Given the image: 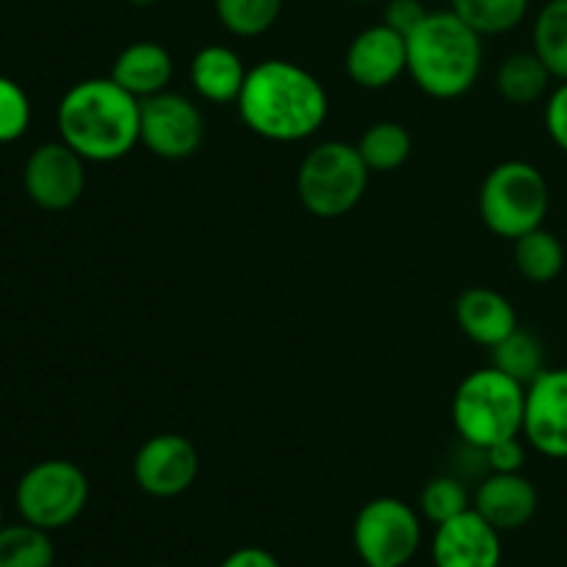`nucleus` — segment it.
Masks as SVG:
<instances>
[{"label":"nucleus","instance_id":"obj_5","mask_svg":"<svg viewBox=\"0 0 567 567\" xmlns=\"http://www.w3.org/2000/svg\"><path fill=\"white\" fill-rule=\"evenodd\" d=\"M551 188L546 175L529 161H502L485 175L480 188V216L498 238L526 236L546 221Z\"/></svg>","mask_w":567,"mask_h":567},{"label":"nucleus","instance_id":"obj_18","mask_svg":"<svg viewBox=\"0 0 567 567\" xmlns=\"http://www.w3.org/2000/svg\"><path fill=\"white\" fill-rule=\"evenodd\" d=\"M244 59L227 44H205L188 64V81L203 100L216 105L236 103L247 81Z\"/></svg>","mask_w":567,"mask_h":567},{"label":"nucleus","instance_id":"obj_1","mask_svg":"<svg viewBox=\"0 0 567 567\" xmlns=\"http://www.w3.org/2000/svg\"><path fill=\"white\" fill-rule=\"evenodd\" d=\"M244 125L266 142H305L330 114L327 89L297 61L266 59L247 72L236 100Z\"/></svg>","mask_w":567,"mask_h":567},{"label":"nucleus","instance_id":"obj_31","mask_svg":"<svg viewBox=\"0 0 567 567\" xmlns=\"http://www.w3.org/2000/svg\"><path fill=\"white\" fill-rule=\"evenodd\" d=\"M426 11L430 9H426L421 0H388L382 22H385V25H391L393 31L402 33V37H408V33H413L415 25L424 20Z\"/></svg>","mask_w":567,"mask_h":567},{"label":"nucleus","instance_id":"obj_26","mask_svg":"<svg viewBox=\"0 0 567 567\" xmlns=\"http://www.w3.org/2000/svg\"><path fill=\"white\" fill-rule=\"evenodd\" d=\"M286 0H214L216 17L233 37H264L277 20Z\"/></svg>","mask_w":567,"mask_h":567},{"label":"nucleus","instance_id":"obj_16","mask_svg":"<svg viewBox=\"0 0 567 567\" xmlns=\"http://www.w3.org/2000/svg\"><path fill=\"white\" fill-rule=\"evenodd\" d=\"M454 319H457V327L465 338L487 349H493L509 332L518 330V313H515L513 302L504 293L482 286L460 293L457 302H454Z\"/></svg>","mask_w":567,"mask_h":567},{"label":"nucleus","instance_id":"obj_30","mask_svg":"<svg viewBox=\"0 0 567 567\" xmlns=\"http://www.w3.org/2000/svg\"><path fill=\"white\" fill-rule=\"evenodd\" d=\"M546 131L551 142L567 155V81H559V86L548 94Z\"/></svg>","mask_w":567,"mask_h":567},{"label":"nucleus","instance_id":"obj_7","mask_svg":"<svg viewBox=\"0 0 567 567\" xmlns=\"http://www.w3.org/2000/svg\"><path fill=\"white\" fill-rule=\"evenodd\" d=\"M17 513L25 524L59 532L75 524L89 504V480L70 460H42L20 476Z\"/></svg>","mask_w":567,"mask_h":567},{"label":"nucleus","instance_id":"obj_6","mask_svg":"<svg viewBox=\"0 0 567 567\" xmlns=\"http://www.w3.org/2000/svg\"><path fill=\"white\" fill-rule=\"evenodd\" d=\"M369 177L358 144L321 142L299 164L297 197L316 219H341L360 205Z\"/></svg>","mask_w":567,"mask_h":567},{"label":"nucleus","instance_id":"obj_13","mask_svg":"<svg viewBox=\"0 0 567 567\" xmlns=\"http://www.w3.org/2000/svg\"><path fill=\"white\" fill-rule=\"evenodd\" d=\"M347 75L354 86L380 92L408 72V37L391 25H369L349 42Z\"/></svg>","mask_w":567,"mask_h":567},{"label":"nucleus","instance_id":"obj_35","mask_svg":"<svg viewBox=\"0 0 567 567\" xmlns=\"http://www.w3.org/2000/svg\"><path fill=\"white\" fill-rule=\"evenodd\" d=\"M354 3H369V0H354Z\"/></svg>","mask_w":567,"mask_h":567},{"label":"nucleus","instance_id":"obj_21","mask_svg":"<svg viewBox=\"0 0 567 567\" xmlns=\"http://www.w3.org/2000/svg\"><path fill=\"white\" fill-rule=\"evenodd\" d=\"M358 150L371 172H396L413 153V136L402 122L382 120L365 127Z\"/></svg>","mask_w":567,"mask_h":567},{"label":"nucleus","instance_id":"obj_25","mask_svg":"<svg viewBox=\"0 0 567 567\" xmlns=\"http://www.w3.org/2000/svg\"><path fill=\"white\" fill-rule=\"evenodd\" d=\"M55 546L50 532L31 524H11L0 529V567H53Z\"/></svg>","mask_w":567,"mask_h":567},{"label":"nucleus","instance_id":"obj_27","mask_svg":"<svg viewBox=\"0 0 567 567\" xmlns=\"http://www.w3.org/2000/svg\"><path fill=\"white\" fill-rule=\"evenodd\" d=\"M421 515H424L430 524L441 526L446 524V520L457 518V515H463L465 509L474 507V502H471L468 496V487L463 485V480L460 476H432L430 482L424 485V491H421Z\"/></svg>","mask_w":567,"mask_h":567},{"label":"nucleus","instance_id":"obj_9","mask_svg":"<svg viewBox=\"0 0 567 567\" xmlns=\"http://www.w3.org/2000/svg\"><path fill=\"white\" fill-rule=\"evenodd\" d=\"M205 138L203 111L181 92H161L138 103V144L164 161L197 155Z\"/></svg>","mask_w":567,"mask_h":567},{"label":"nucleus","instance_id":"obj_33","mask_svg":"<svg viewBox=\"0 0 567 567\" xmlns=\"http://www.w3.org/2000/svg\"><path fill=\"white\" fill-rule=\"evenodd\" d=\"M125 3H131V6H153V3H158V0H125Z\"/></svg>","mask_w":567,"mask_h":567},{"label":"nucleus","instance_id":"obj_24","mask_svg":"<svg viewBox=\"0 0 567 567\" xmlns=\"http://www.w3.org/2000/svg\"><path fill=\"white\" fill-rule=\"evenodd\" d=\"M452 11L482 39L515 31L529 14V0H452Z\"/></svg>","mask_w":567,"mask_h":567},{"label":"nucleus","instance_id":"obj_36","mask_svg":"<svg viewBox=\"0 0 567 567\" xmlns=\"http://www.w3.org/2000/svg\"><path fill=\"white\" fill-rule=\"evenodd\" d=\"M155 567H164V565H155Z\"/></svg>","mask_w":567,"mask_h":567},{"label":"nucleus","instance_id":"obj_10","mask_svg":"<svg viewBox=\"0 0 567 567\" xmlns=\"http://www.w3.org/2000/svg\"><path fill=\"white\" fill-rule=\"evenodd\" d=\"M86 164L70 144L44 142L28 155L22 166V188L42 210H66L83 197Z\"/></svg>","mask_w":567,"mask_h":567},{"label":"nucleus","instance_id":"obj_29","mask_svg":"<svg viewBox=\"0 0 567 567\" xmlns=\"http://www.w3.org/2000/svg\"><path fill=\"white\" fill-rule=\"evenodd\" d=\"M526 463V446L518 437H507L485 449V465L491 474H520Z\"/></svg>","mask_w":567,"mask_h":567},{"label":"nucleus","instance_id":"obj_20","mask_svg":"<svg viewBox=\"0 0 567 567\" xmlns=\"http://www.w3.org/2000/svg\"><path fill=\"white\" fill-rule=\"evenodd\" d=\"M513 255L520 277L529 282H537V286L554 282L565 269L563 241L551 230H546V227H537V230L515 238Z\"/></svg>","mask_w":567,"mask_h":567},{"label":"nucleus","instance_id":"obj_15","mask_svg":"<svg viewBox=\"0 0 567 567\" xmlns=\"http://www.w3.org/2000/svg\"><path fill=\"white\" fill-rule=\"evenodd\" d=\"M540 507L537 487L524 474H491L474 493V509L498 532H515L529 524Z\"/></svg>","mask_w":567,"mask_h":567},{"label":"nucleus","instance_id":"obj_12","mask_svg":"<svg viewBox=\"0 0 567 567\" xmlns=\"http://www.w3.org/2000/svg\"><path fill=\"white\" fill-rule=\"evenodd\" d=\"M524 437L543 457L567 460V369H546L526 385Z\"/></svg>","mask_w":567,"mask_h":567},{"label":"nucleus","instance_id":"obj_22","mask_svg":"<svg viewBox=\"0 0 567 567\" xmlns=\"http://www.w3.org/2000/svg\"><path fill=\"white\" fill-rule=\"evenodd\" d=\"M532 50L540 55L554 81H567V0H548L535 17Z\"/></svg>","mask_w":567,"mask_h":567},{"label":"nucleus","instance_id":"obj_32","mask_svg":"<svg viewBox=\"0 0 567 567\" xmlns=\"http://www.w3.org/2000/svg\"><path fill=\"white\" fill-rule=\"evenodd\" d=\"M219 567H280V563H277L275 554H269L266 548L247 546V548H238V551L227 554V557L221 559Z\"/></svg>","mask_w":567,"mask_h":567},{"label":"nucleus","instance_id":"obj_4","mask_svg":"<svg viewBox=\"0 0 567 567\" xmlns=\"http://www.w3.org/2000/svg\"><path fill=\"white\" fill-rule=\"evenodd\" d=\"M526 385L498 371L476 369L457 385L452 399V424L468 449L485 452L507 437H524Z\"/></svg>","mask_w":567,"mask_h":567},{"label":"nucleus","instance_id":"obj_8","mask_svg":"<svg viewBox=\"0 0 567 567\" xmlns=\"http://www.w3.org/2000/svg\"><path fill=\"white\" fill-rule=\"evenodd\" d=\"M352 543L365 567H404L421 548L419 513L402 498H371L354 518Z\"/></svg>","mask_w":567,"mask_h":567},{"label":"nucleus","instance_id":"obj_23","mask_svg":"<svg viewBox=\"0 0 567 567\" xmlns=\"http://www.w3.org/2000/svg\"><path fill=\"white\" fill-rule=\"evenodd\" d=\"M491 365L518 380L520 385H529L546 371V349H543L540 338L520 327L491 349Z\"/></svg>","mask_w":567,"mask_h":567},{"label":"nucleus","instance_id":"obj_2","mask_svg":"<svg viewBox=\"0 0 567 567\" xmlns=\"http://www.w3.org/2000/svg\"><path fill=\"white\" fill-rule=\"evenodd\" d=\"M138 103L111 75L78 81L55 111L61 142L89 164L125 158L138 144Z\"/></svg>","mask_w":567,"mask_h":567},{"label":"nucleus","instance_id":"obj_34","mask_svg":"<svg viewBox=\"0 0 567 567\" xmlns=\"http://www.w3.org/2000/svg\"><path fill=\"white\" fill-rule=\"evenodd\" d=\"M3 526H6L3 524V504H0V529H3Z\"/></svg>","mask_w":567,"mask_h":567},{"label":"nucleus","instance_id":"obj_11","mask_svg":"<svg viewBox=\"0 0 567 567\" xmlns=\"http://www.w3.org/2000/svg\"><path fill=\"white\" fill-rule=\"evenodd\" d=\"M199 476V452L186 435L161 432L147 437L133 457V480L153 498L183 496Z\"/></svg>","mask_w":567,"mask_h":567},{"label":"nucleus","instance_id":"obj_3","mask_svg":"<svg viewBox=\"0 0 567 567\" xmlns=\"http://www.w3.org/2000/svg\"><path fill=\"white\" fill-rule=\"evenodd\" d=\"M485 64L482 37L452 9L426 11L408 33V75L435 100H457L476 86Z\"/></svg>","mask_w":567,"mask_h":567},{"label":"nucleus","instance_id":"obj_17","mask_svg":"<svg viewBox=\"0 0 567 567\" xmlns=\"http://www.w3.org/2000/svg\"><path fill=\"white\" fill-rule=\"evenodd\" d=\"M172 75H175V61H172L169 50L158 42H147V39L122 48L111 64V78L138 100L166 92Z\"/></svg>","mask_w":567,"mask_h":567},{"label":"nucleus","instance_id":"obj_19","mask_svg":"<svg viewBox=\"0 0 567 567\" xmlns=\"http://www.w3.org/2000/svg\"><path fill=\"white\" fill-rule=\"evenodd\" d=\"M551 81L554 75L535 50L507 55L496 70L498 94L513 105H532L543 100L551 92Z\"/></svg>","mask_w":567,"mask_h":567},{"label":"nucleus","instance_id":"obj_28","mask_svg":"<svg viewBox=\"0 0 567 567\" xmlns=\"http://www.w3.org/2000/svg\"><path fill=\"white\" fill-rule=\"evenodd\" d=\"M31 125V100L11 78L0 75V144H11L25 136Z\"/></svg>","mask_w":567,"mask_h":567},{"label":"nucleus","instance_id":"obj_14","mask_svg":"<svg viewBox=\"0 0 567 567\" xmlns=\"http://www.w3.org/2000/svg\"><path fill=\"white\" fill-rule=\"evenodd\" d=\"M502 532L487 524L474 507L435 526L432 563L435 567H502Z\"/></svg>","mask_w":567,"mask_h":567}]
</instances>
